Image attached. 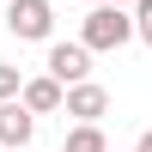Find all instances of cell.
<instances>
[{
  "label": "cell",
  "mask_w": 152,
  "mask_h": 152,
  "mask_svg": "<svg viewBox=\"0 0 152 152\" xmlns=\"http://www.w3.org/2000/svg\"><path fill=\"white\" fill-rule=\"evenodd\" d=\"M128 37H134L128 6H122V0H91V12H85V24H79V43L91 49V55H110V49H122Z\"/></svg>",
  "instance_id": "1"
},
{
  "label": "cell",
  "mask_w": 152,
  "mask_h": 152,
  "mask_svg": "<svg viewBox=\"0 0 152 152\" xmlns=\"http://www.w3.org/2000/svg\"><path fill=\"white\" fill-rule=\"evenodd\" d=\"M6 31L18 37V43H49L55 6H49V0H6Z\"/></svg>",
  "instance_id": "2"
},
{
  "label": "cell",
  "mask_w": 152,
  "mask_h": 152,
  "mask_svg": "<svg viewBox=\"0 0 152 152\" xmlns=\"http://www.w3.org/2000/svg\"><path fill=\"white\" fill-rule=\"evenodd\" d=\"M49 79H61V85H73V79H91V49L85 43H49Z\"/></svg>",
  "instance_id": "3"
},
{
  "label": "cell",
  "mask_w": 152,
  "mask_h": 152,
  "mask_svg": "<svg viewBox=\"0 0 152 152\" xmlns=\"http://www.w3.org/2000/svg\"><path fill=\"white\" fill-rule=\"evenodd\" d=\"M61 110H67L73 122H97L110 110V91L91 85V79H73V85H61Z\"/></svg>",
  "instance_id": "4"
},
{
  "label": "cell",
  "mask_w": 152,
  "mask_h": 152,
  "mask_svg": "<svg viewBox=\"0 0 152 152\" xmlns=\"http://www.w3.org/2000/svg\"><path fill=\"white\" fill-rule=\"evenodd\" d=\"M31 134H37V116L18 104V97H0V146L24 152V146H31Z\"/></svg>",
  "instance_id": "5"
},
{
  "label": "cell",
  "mask_w": 152,
  "mask_h": 152,
  "mask_svg": "<svg viewBox=\"0 0 152 152\" xmlns=\"http://www.w3.org/2000/svg\"><path fill=\"white\" fill-rule=\"evenodd\" d=\"M18 104L31 110V116H55V110H61V79H49V73L18 79Z\"/></svg>",
  "instance_id": "6"
},
{
  "label": "cell",
  "mask_w": 152,
  "mask_h": 152,
  "mask_svg": "<svg viewBox=\"0 0 152 152\" xmlns=\"http://www.w3.org/2000/svg\"><path fill=\"white\" fill-rule=\"evenodd\" d=\"M67 152H110V140H104V128H97V122H73Z\"/></svg>",
  "instance_id": "7"
},
{
  "label": "cell",
  "mask_w": 152,
  "mask_h": 152,
  "mask_svg": "<svg viewBox=\"0 0 152 152\" xmlns=\"http://www.w3.org/2000/svg\"><path fill=\"white\" fill-rule=\"evenodd\" d=\"M128 18H134V37L152 49V0H128Z\"/></svg>",
  "instance_id": "8"
},
{
  "label": "cell",
  "mask_w": 152,
  "mask_h": 152,
  "mask_svg": "<svg viewBox=\"0 0 152 152\" xmlns=\"http://www.w3.org/2000/svg\"><path fill=\"white\" fill-rule=\"evenodd\" d=\"M0 97H18V67H6V61H0Z\"/></svg>",
  "instance_id": "9"
},
{
  "label": "cell",
  "mask_w": 152,
  "mask_h": 152,
  "mask_svg": "<svg viewBox=\"0 0 152 152\" xmlns=\"http://www.w3.org/2000/svg\"><path fill=\"white\" fill-rule=\"evenodd\" d=\"M134 152H152V128H146V134H140V140H134Z\"/></svg>",
  "instance_id": "10"
},
{
  "label": "cell",
  "mask_w": 152,
  "mask_h": 152,
  "mask_svg": "<svg viewBox=\"0 0 152 152\" xmlns=\"http://www.w3.org/2000/svg\"><path fill=\"white\" fill-rule=\"evenodd\" d=\"M122 6H128V0H122Z\"/></svg>",
  "instance_id": "11"
}]
</instances>
